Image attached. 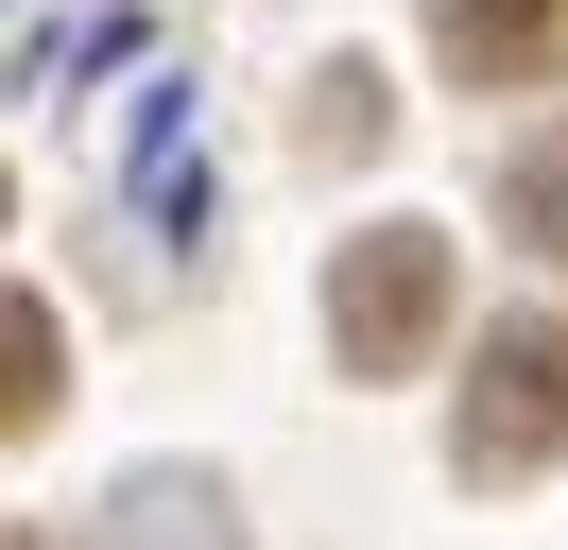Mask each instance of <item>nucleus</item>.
<instances>
[{
    "mask_svg": "<svg viewBox=\"0 0 568 550\" xmlns=\"http://www.w3.org/2000/svg\"><path fill=\"white\" fill-rule=\"evenodd\" d=\"M0 361H18V378H0V430H52V309L36 293L0 309Z\"/></svg>",
    "mask_w": 568,
    "mask_h": 550,
    "instance_id": "nucleus-5",
    "label": "nucleus"
},
{
    "mask_svg": "<svg viewBox=\"0 0 568 550\" xmlns=\"http://www.w3.org/2000/svg\"><path fill=\"white\" fill-rule=\"evenodd\" d=\"M379 121H396V103L362 86V69H327V86H311V138H327V155H379Z\"/></svg>",
    "mask_w": 568,
    "mask_h": 550,
    "instance_id": "nucleus-6",
    "label": "nucleus"
},
{
    "mask_svg": "<svg viewBox=\"0 0 568 550\" xmlns=\"http://www.w3.org/2000/svg\"><path fill=\"white\" fill-rule=\"evenodd\" d=\"M430 52L465 86H551L568 69V0H430Z\"/></svg>",
    "mask_w": 568,
    "mask_h": 550,
    "instance_id": "nucleus-3",
    "label": "nucleus"
},
{
    "mask_svg": "<svg viewBox=\"0 0 568 550\" xmlns=\"http://www.w3.org/2000/svg\"><path fill=\"white\" fill-rule=\"evenodd\" d=\"M499 224H517L534 258H568V121H534L517 155H499Z\"/></svg>",
    "mask_w": 568,
    "mask_h": 550,
    "instance_id": "nucleus-4",
    "label": "nucleus"
},
{
    "mask_svg": "<svg viewBox=\"0 0 568 550\" xmlns=\"http://www.w3.org/2000/svg\"><path fill=\"white\" fill-rule=\"evenodd\" d=\"M327 344H345V378H414L448 344V241L430 224H362L345 275H327Z\"/></svg>",
    "mask_w": 568,
    "mask_h": 550,
    "instance_id": "nucleus-1",
    "label": "nucleus"
},
{
    "mask_svg": "<svg viewBox=\"0 0 568 550\" xmlns=\"http://www.w3.org/2000/svg\"><path fill=\"white\" fill-rule=\"evenodd\" d=\"M551 447H568V327L534 309V327H483V378L448 412V465L465 481H534Z\"/></svg>",
    "mask_w": 568,
    "mask_h": 550,
    "instance_id": "nucleus-2",
    "label": "nucleus"
}]
</instances>
